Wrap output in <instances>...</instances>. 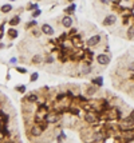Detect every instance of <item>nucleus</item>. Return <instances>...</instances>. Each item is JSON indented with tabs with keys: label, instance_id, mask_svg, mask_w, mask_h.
<instances>
[{
	"label": "nucleus",
	"instance_id": "4be33fe9",
	"mask_svg": "<svg viewBox=\"0 0 134 143\" xmlns=\"http://www.w3.org/2000/svg\"><path fill=\"white\" fill-rule=\"evenodd\" d=\"M63 139H66V135L65 134H60L59 137H58V142H62Z\"/></svg>",
	"mask_w": 134,
	"mask_h": 143
},
{
	"label": "nucleus",
	"instance_id": "9b49d317",
	"mask_svg": "<svg viewBox=\"0 0 134 143\" xmlns=\"http://www.w3.org/2000/svg\"><path fill=\"white\" fill-rule=\"evenodd\" d=\"M84 119H86V121H87L89 123H94V122H95V116L91 115V114H87V115L84 116Z\"/></svg>",
	"mask_w": 134,
	"mask_h": 143
},
{
	"label": "nucleus",
	"instance_id": "6ab92c4d",
	"mask_svg": "<svg viewBox=\"0 0 134 143\" xmlns=\"http://www.w3.org/2000/svg\"><path fill=\"white\" fill-rule=\"evenodd\" d=\"M28 100H30V102H35V100H36V95H35V94H31L30 96H28Z\"/></svg>",
	"mask_w": 134,
	"mask_h": 143
},
{
	"label": "nucleus",
	"instance_id": "20e7f679",
	"mask_svg": "<svg viewBox=\"0 0 134 143\" xmlns=\"http://www.w3.org/2000/svg\"><path fill=\"white\" fill-rule=\"evenodd\" d=\"M58 121H59V116L55 115V114H47V116H46L47 123H57Z\"/></svg>",
	"mask_w": 134,
	"mask_h": 143
},
{
	"label": "nucleus",
	"instance_id": "a878e982",
	"mask_svg": "<svg viewBox=\"0 0 134 143\" xmlns=\"http://www.w3.org/2000/svg\"><path fill=\"white\" fill-rule=\"evenodd\" d=\"M46 62H47V63H52V62H54V59H52V56H48V59H47Z\"/></svg>",
	"mask_w": 134,
	"mask_h": 143
},
{
	"label": "nucleus",
	"instance_id": "f3484780",
	"mask_svg": "<svg viewBox=\"0 0 134 143\" xmlns=\"http://www.w3.org/2000/svg\"><path fill=\"white\" fill-rule=\"evenodd\" d=\"M40 13H42V12H40V10H35V11L32 12V18H38Z\"/></svg>",
	"mask_w": 134,
	"mask_h": 143
},
{
	"label": "nucleus",
	"instance_id": "ddd939ff",
	"mask_svg": "<svg viewBox=\"0 0 134 143\" xmlns=\"http://www.w3.org/2000/svg\"><path fill=\"white\" fill-rule=\"evenodd\" d=\"M26 88H27V87L24 86V84H22V86H16V88H15V90H16L18 92H26Z\"/></svg>",
	"mask_w": 134,
	"mask_h": 143
},
{
	"label": "nucleus",
	"instance_id": "39448f33",
	"mask_svg": "<svg viewBox=\"0 0 134 143\" xmlns=\"http://www.w3.org/2000/svg\"><path fill=\"white\" fill-rule=\"evenodd\" d=\"M62 26L63 27H66V28H70L73 26V19L70 18V16H65L62 19Z\"/></svg>",
	"mask_w": 134,
	"mask_h": 143
},
{
	"label": "nucleus",
	"instance_id": "f03ea898",
	"mask_svg": "<svg viewBox=\"0 0 134 143\" xmlns=\"http://www.w3.org/2000/svg\"><path fill=\"white\" fill-rule=\"evenodd\" d=\"M115 21H117V16H115V15H107V16L105 18V20H103V24L105 26H113Z\"/></svg>",
	"mask_w": 134,
	"mask_h": 143
},
{
	"label": "nucleus",
	"instance_id": "4468645a",
	"mask_svg": "<svg viewBox=\"0 0 134 143\" xmlns=\"http://www.w3.org/2000/svg\"><path fill=\"white\" fill-rule=\"evenodd\" d=\"M93 83L94 84H98V86H102V84H103V80H102V78H95L93 80Z\"/></svg>",
	"mask_w": 134,
	"mask_h": 143
},
{
	"label": "nucleus",
	"instance_id": "f8f14e48",
	"mask_svg": "<svg viewBox=\"0 0 134 143\" xmlns=\"http://www.w3.org/2000/svg\"><path fill=\"white\" fill-rule=\"evenodd\" d=\"M42 60H43L42 55H35V56L32 58V63H35V64H38V63H40Z\"/></svg>",
	"mask_w": 134,
	"mask_h": 143
},
{
	"label": "nucleus",
	"instance_id": "2eb2a0df",
	"mask_svg": "<svg viewBox=\"0 0 134 143\" xmlns=\"http://www.w3.org/2000/svg\"><path fill=\"white\" fill-rule=\"evenodd\" d=\"M133 35H134V27L130 26V28H129V31H128V36H129V39H133Z\"/></svg>",
	"mask_w": 134,
	"mask_h": 143
},
{
	"label": "nucleus",
	"instance_id": "7ed1b4c3",
	"mask_svg": "<svg viewBox=\"0 0 134 143\" xmlns=\"http://www.w3.org/2000/svg\"><path fill=\"white\" fill-rule=\"evenodd\" d=\"M99 42H101V36L99 35H94L87 40V46L89 47H94V46H97Z\"/></svg>",
	"mask_w": 134,
	"mask_h": 143
},
{
	"label": "nucleus",
	"instance_id": "c85d7f7f",
	"mask_svg": "<svg viewBox=\"0 0 134 143\" xmlns=\"http://www.w3.org/2000/svg\"><path fill=\"white\" fill-rule=\"evenodd\" d=\"M68 2H73V0H68Z\"/></svg>",
	"mask_w": 134,
	"mask_h": 143
},
{
	"label": "nucleus",
	"instance_id": "0eeeda50",
	"mask_svg": "<svg viewBox=\"0 0 134 143\" xmlns=\"http://www.w3.org/2000/svg\"><path fill=\"white\" fill-rule=\"evenodd\" d=\"M31 132H32L34 137H39V135H42L43 130L40 129V127H32V130H31Z\"/></svg>",
	"mask_w": 134,
	"mask_h": 143
},
{
	"label": "nucleus",
	"instance_id": "5701e85b",
	"mask_svg": "<svg viewBox=\"0 0 134 143\" xmlns=\"http://www.w3.org/2000/svg\"><path fill=\"white\" fill-rule=\"evenodd\" d=\"M28 10H38V4H31V5H28Z\"/></svg>",
	"mask_w": 134,
	"mask_h": 143
},
{
	"label": "nucleus",
	"instance_id": "423d86ee",
	"mask_svg": "<svg viewBox=\"0 0 134 143\" xmlns=\"http://www.w3.org/2000/svg\"><path fill=\"white\" fill-rule=\"evenodd\" d=\"M42 32L46 34V35H52L54 34V28L50 24H43L42 26Z\"/></svg>",
	"mask_w": 134,
	"mask_h": 143
},
{
	"label": "nucleus",
	"instance_id": "f257e3e1",
	"mask_svg": "<svg viewBox=\"0 0 134 143\" xmlns=\"http://www.w3.org/2000/svg\"><path fill=\"white\" fill-rule=\"evenodd\" d=\"M97 62L99 63V64H102V66H106V64L110 63V58L107 56L106 54H101V55L97 56Z\"/></svg>",
	"mask_w": 134,
	"mask_h": 143
},
{
	"label": "nucleus",
	"instance_id": "c756f323",
	"mask_svg": "<svg viewBox=\"0 0 134 143\" xmlns=\"http://www.w3.org/2000/svg\"><path fill=\"white\" fill-rule=\"evenodd\" d=\"M11 2H15V0H11Z\"/></svg>",
	"mask_w": 134,
	"mask_h": 143
},
{
	"label": "nucleus",
	"instance_id": "cd10ccee",
	"mask_svg": "<svg viewBox=\"0 0 134 143\" xmlns=\"http://www.w3.org/2000/svg\"><path fill=\"white\" fill-rule=\"evenodd\" d=\"M129 143H133V140H131V139H130V142H129Z\"/></svg>",
	"mask_w": 134,
	"mask_h": 143
},
{
	"label": "nucleus",
	"instance_id": "bb28decb",
	"mask_svg": "<svg viewBox=\"0 0 134 143\" xmlns=\"http://www.w3.org/2000/svg\"><path fill=\"white\" fill-rule=\"evenodd\" d=\"M87 92H89V94H94V88H93V87H90Z\"/></svg>",
	"mask_w": 134,
	"mask_h": 143
},
{
	"label": "nucleus",
	"instance_id": "6e6552de",
	"mask_svg": "<svg viewBox=\"0 0 134 143\" xmlns=\"http://www.w3.org/2000/svg\"><path fill=\"white\" fill-rule=\"evenodd\" d=\"M0 11H2L3 13H8V12L12 11V5H11V4H4V5L2 7V10H0Z\"/></svg>",
	"mask_w": 134,
	"mask_h": 143
},
{
	"label": "nucleus",
	"instance_id": "b1692460",
	"mask_svg": "<svg viewBox=\"0 0 134 143\" xmlns=\"http://www.w3.org/2000/svg\"><path fill=\"white\" fill-rule=\"evenodd\" d=\"M99 2L102 4H110V3H111V0H99Z\"/></svg>",
	"mask_w": 134,
	"mask_h": 143
},
{
	"label": "nucleus",
	"instance_id": "a211bd4d",
	"mask_svg": "<svg viewBox=\"0 0 134 143\" xmlns=\"http://www.w3.org/2000/svg\"><path fill=\"white\" fill-rule=\"evenodd\" d=\"M18 70V72H22V74H27V70L26 68H23V67H16Z\"/></svg>",
	"mask_w": 134,
	"mask_h": 143
},
{
	"label": "nucleus",
	"instance_id": "aec40b11",
	"mask_svg": "<svg viewBox=\"0 0 134 143\" xmlns=\"http://www.w3.org/2000/svg\"><path fill=\"white\" fill-rule=\"evenodd\" d=\"M90 71H91V68H90L89 66H84V67H83V72H84V74H89Z\"/></svg>",
	"mask_w": 134,
	"mask_h": 143
},
{
	"label": "nucleus",
	"instance_id": "9d476101",
	"mask_svg": "<svg viewBox=\"0 0 134 143\" xmlns=\"http://www.w3.org/2000/svg\"><path fill=\"white\" fill-rule=\"evenodd\" d=\"M19 23H20V18L19 16H15V18H12L10 20V26H18Z\"/></svg>",
	"mask_w": 134,
	"mask_h": 143
},
{
	"label": "nucleus",
	"instance_id": "1a4fd4ad",
	"mask_svg": "<svg viewBox=\"0 0 134 143\" xmlns=\"http://www.w3.org/2000/svg\"><path fill=\"white\" fill-rule=\"evenodd\" d=\"M8 36H10L11 39L18 37V31L15 29V28H10V29H8Z\"/></svg>",
	"mask_w": 134,
	"mask_h": 143
},
{
	"label": "nucleus",
	"instance_id": "412c9836",
	"mask_svg": "<svg viewBox=\"0 0 134 143\" xmlns=\"http://www.w3.org/2000/svg\"><path fill=\"white\" fill-rule=\"evenodd\" d=\"M74 10H75V4H73L71 7H68V8L66 10V12H68V13H70V12H73Z\"/></svg>",
	"mask_w": 134,
	"mask_h": 143
},
{
	"label": "nucleus",
	"instance_id": "dca6fc26",
	"mask_svg": "<svg viewBox=\"0 0 134 143\" xmlns=\"http://www.w3.org/2000/svg\"><path fill=\"white\" fill-rule=\"evenodd\" d=\"M38 78H39V74H38V72H34L32 75H31V79H30V80H31V82H36Z\"/></svg>",
	"mask_w": 134,
	"mask_h": 143
},
{
	"label": "nucleus",
	"instance_id": "393cba45",
	"mask_svg": "<svg viewBox=\"0 0 134 143\" xmlns=\"http://www.w3.org/2000/svg\"><path fill=\"white\" fill-rule=\"evenodd\" d=\"M27 26H28V27H32V26H36V21H35V20H34V21H30V23H28V24H27Z\"/></svg>",
	"mask_w": 134,
	"mask_h": 143
}]
</instances>
